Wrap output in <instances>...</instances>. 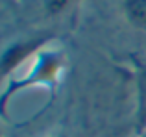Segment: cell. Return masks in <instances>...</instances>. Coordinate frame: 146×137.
Segmentation results:
<instances>
[{"instance_id": "obj_1", "label": "cell", "mask_w": 146, "mask_h": 137, "mask_svg": "<svg viewBox=\"0 0 146 137\" xmlns=\"http://www.w3.org/2000/svg\"><path fill=\"white\" fill-rule=\"evenodd\" d=\"M59 65H61V58H59L57 54L48 52V54L39 56L35 67H33V70L30 72L28 78L17 80V82H13L9 87H7V91H4L2 108L6 109L9 96H11L13 93H17V91L26 89V87H30V85H35V83H43V85L46 83V85H50V83L56 80V74H57V70H59Z\"/></svg>"}, {"instance_id": "obj_2", "label": "cell", "mask_w": 146, "mask_h": 137, "mask_svg": "<svg viewBox=\"0 0 146 137\" xmlns=\"http://www.w3.org/2000/svg\"><path fill=\"white\" fill-rule=\"evenodd\" d=\"M48 41V37H32V39H22V41H15V43L7 45L4 48L2 54V74L6 78H9V74L15 70L30 54L37 50L39 47H43Z\"/></svg>"}, {"instance_id": "obj_3", "label": "cell", "mask_w": 146, "mask_h": 137, "mask_svg": "<svg viewBox=\"0 0 146 137\" xmlns=\"http://www.w3.org/2000/svg\"><path fill=\"white\" fill-rule=\"evenodd\" d=\"M137 132H146V67H137Z\"/></svg>"}, {"instance_id": "obj_4", "label": "cell", "mask_w": 146, "mask_h": 137, "mask_svg": "<svg viewBox=\"0 0 146 137\" xmlns=\"http://www.w3.org/2000/svg\"><path fill=\"white\" fill-rule=\"evenodd\" d=\"M124 11L133 26L146 30V0H126Z\"/></svg>"}, {"instance_id": "obj_5", "label": "cell", "mask_w": 146, "mask_h": 137, "mask_svg": "<svg viewBox=\"0 0 146 137\" xmlns=\"http://www.w3.org/2000/svg\"><path fill=\"white\" fill-rule=\"evenodd\" d=\"M139 137H146V132H143V134H139Z\"/></svg>"}]
</instances>
